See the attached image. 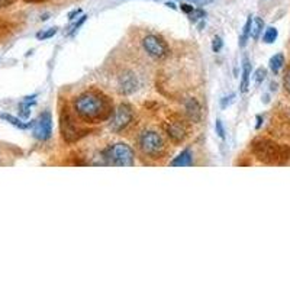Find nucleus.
<instances>
[{
  "mask_svg": "<svg viewBox=\"0 0 290 290\" xmlns=\"http://www.w3.org/2000/svg\"><path fill=\"white\" fill-rule=\"evenodd\" d=\"M74 112L76 115L89 123H99L109 119L114 112L112 102L102 92L89 90L81 93L74 102Z\"/></svg>",
  "mask_w": 290,
  "mask_h": 290,
  "instance_id": "f257e3e1",
  "label": "nucleus"
},
{
  "mask_svg": "<svg viewBox=\"0 0 290 290\" xmlns=\"http://www.w3.org/2000/svg\"><path fill=\"white\" fill-rule=\"evenodd\" d=\"M103 158L109 166H115V167H132L135 163L134 150L125 142L109 145L103 151Z\"/></svg>",
  "mask_w": 290,
  "mask_h": 290,
  "instance_id": "f03ea898",
  "label": "nucleus"
},
{
  "mask_svg": "<svg viewBox=\"0 0 290 290\" xmlns=\"http://www.w3.org/2000/svg\"><path fill=\"white\" fill-rule=\"evenodd\" d=\"M254 151L258 155L260 160H264L267 163H279L285 158H289L290 155V151L288 148L280 147L277 144H273L266 139L254 142Z\"/></svg>",
  "mask_w": 290,
  "mask_h": 290,
  "instance_id": "7ed1b4c3",
  "label": "nucleus"
},
{
  "mask_svg": "<svg viewBox=\"0 0 290 290\" xmlns=\"http://www.w3.org/2000/svg\"><path fill=\"white\" fill-rule=\"evenodd\" d=\"M139 148L145 155L151 158H158L166 151V142L163 136L155 131H145L139 136Z\"/></svg>",
  "mask_w": 290,
  "mask_h": 290,
  "instance_id": "20e7f679",
  "label": "nucleus"
},
{
  "mask_svg": "<svg viewBox=\"0 0 290 290\" xmlns=\"http://www.w3.org/2000/svg\"><path fill=\"white\" fill-rule=\"evenodd\" d=\"M142 47L150 57L157 58V59H161L169 56V45L166 44L164 39L157 35H147L142 39Z\"/></svg>",
  "mask_w": 290,
  "mask_h": 290,
  "instance_id": "39448f33",
  "label": "nucleus"
},
{
  "mask_svg": "<svg viewBox=\"0 0 290 290\" xmlns=\"http://www.w3.org/2000/svg\"><path fill=\"white\" fill-rule=\"evenodd\" d=\"M32 132L38 141H48L53 135V116L50 112L41 114L32 123Z\"/></svg>",
  "mask_w": 290,
  "mask_h": 290,
  "instance_id": "423d86ee",
  "label": "nucleus"
},
{
  "mask_svg": "<svg viewBox=\"0 0 290 290\" xmlns=\"http://www.w3.org/2000/svg\"><path fill=\"white\" fill-rule=\"evenodd\" d=\"M131 120H132V109H131V106L119 105L117 109L114 112L112 119H111V129L115 134H119L131 123Z\"/></svg>",
  "mask_w": 290,
  "mask_h": 290,
  "instance_id": "0eeeda50",
  "label": "nucleus"
},
{
  "mask_svg": "<svg viewBox=\"0 0 290 290\" xmlns=\"http://www.w3.org/2000/svg\"><path fill=\"white\" fill-rule=\"evenodd\" d=\"M136 78L134 74L128 73V74H122L119 77V83H117V90L122 93V95H131L136 90Z\"/></svg>",
  "mask_w": 290,
  "mask_h": 290,
  "instance_id": "6e6552de",
  "label": "nucleus"
},
{
  "mask_svg": "<svg viewBox=\"0 0 290 290\" xmlns=\"http://www.w3.org/2000/svg\"><path fill=\"white\" fill-rule=\"evenodd\" d=\"M167 134H169V136L173 139L174 142H181L187 135V131H186L184 125L180 120H174V122H169Z\"/></svg>",
  "mask_w": 290,
  "mask_h": 290,
  "instance_id": "1a4fd4ad",
  "label": "nucleus"
},
{
  "mask_svg": "<svg viewBox=\"0 0 290 290\" xmlns=\"http://www.w3.org/2000/svg\"><path fill=\"white\" fill-rule=\"evenodd\" d=\"M184 108H186V114L189 115V117L193 122H199L202 119V108H200V105L196 99H189L186 102Z\"/></svg>",
  "mask_w": 290,
  "mask_h": 290,
  "instance_id": "9d476101",
  "label": "nucleus"
},
{
  "mask_svg": "<svg viewBox=\"0 0 290 290\" xmlns=\"http://www.w3.org/2000/svg\"><path fill=\"white\" fill-rule=\"evenodd\" d=\"M250 77H251V64L247 58H244L242 61V77H241V84H239V90L241 93H247L250 89Z\"/></svg>",
  "mask_w": 290,
  "mask_h": 290,
  "instance_id": "9b49d317",
  "label": "nucleus"
},
{
  "mask_svg": "<svg viewBox=\"0 0 290 290\" xmlns=\"http://www.w3.org/2000/svg\"><path fill=\"white\" fill-rule=\"evenodd\" d=\"M192 158H193L192 151L189 148H186L174 158L173 161L170 163V166L172 167H189V166H192Z\"/></svg>",
  "mask_w": 290,
  "mask_h": 290,
  "instance_id": "f8f14e48",
  "label": "nucleus"
},
{
  "mask_svg": "<svg viewBox=\"0 0 290 290\" xmlns=\"http://www.w3.org/2000/svg\"><path fill=\"white\" fill-rule=\"evenodd\" d=\"M37 96H31V97H25L23 102L19 105V115L23 117V119H28L29 115H31V106L35 105V99Z\"/></svg>",
  "mask_w": 290,
  "mask_h": 290,
  "instance_id": "ddd939ff",
  "label": "nucleus"
},
{
  "mask_svg": "<svg viewBox=\"0 0 290 290\" xmlns=\"http://www.w3.org/2000/svg\"><path fill=\"white\" fill-rule=\"evenodd\" d=\"M0 119H3V120L9 122L10 125H13V126H16V128H19V129H28L29 126H32V123L22 122L20 119L15 117V116L9 115V114H1V115H0Z\"/></svg>",
  "mask_w": 290,
  "mask_h": 290,
  "instance_id": "4468645a",
  "label": "nucleus"
},
{
  "mask_svg": "<svg viewBox=\"0 0 290 290\" xmlns=\"http://www.w3.org/2000/svg\"><path fill=\"white\" fill-rule=\"evenodd\" d=\"M269 65H270V70L274 73V74H277L282 68H283V65H285V56L283 54H276V56H273L270 58V61H269Z\"/></svg>",
  "mask_w": 290,
  "mask_h": 290,
  "instance_id": "2eb2a0df",
  "label": "nucleus"
},
{
  "mask_svg": "<svg viewBox=\"0 0 290 290\" xmlns=\"http://www.w3.org/2000/svg\"><path fill=\"white\" fill-rule=\"evenodd\" d=\"M263 28H264V22L261 18H254L251 22V31H250V37L252 39H258V37L261 35L263 32Z\"/></svg>",
  "mask_w": 290,
  "mask_h": 290,
  "instance_id": "dca6fc26",
  "label": "nucleus"
},
{
  "mask_svg": "<svg viewBox=\"0 0 290 290\" xmlns=\"http://www.w3.org/2000/svg\"><path fill=\"white\" fill-rule=\"evenodd\" d=\"M251 22L252 16H248V19L244 25V29H242V34H241V38H239V47L244 48L247 45V41L250 38V31H251Z\"/></svg>",
  "mask_w": 290,
  "mask_h": 290,
  "instance_id": "f3484780",
  "label": "nucleus"
},
{
  "mask_svg": "<svg viewBox=\"0 0 290 290\" xmlns=\"http://www.w3.org/2000/svg\"><path fill=\"white\" fill-rule=\"evenodd\" d=\"M277 37H279L277 29H276V28H273V26H269V28L266 29L264 35H263V41H264L266 44H273V42L277 39Z\"/></svg>",
  "mask_w": 290,
  "mask_h": 290,
  "instance_id": "a211bd4d",
  "label": "nucleus"
},
{
  "mask_svg": "<svg viewBox=\"0 0 290 290\" xmlns=\"http://www.w3.org/2000/svg\"><path fill=\"white\" fill-rule=\"evenodd\" d=\"M266 76H267L266 68H263V67L257 68V70H255V73H254V81H255V84H261V83L264 81Z\"/></svg>",
  "mask_w": 290,
  "mask_h": 290,
  "instance_id": "6ab92c4d",
  "label": "nucleus"
},
{
  "mask_svg": "<svg viewBox=\"0 0 290 290\" xmlns=\"http://www.w3.org/2000/svg\"><path fill=\"white\" fill-rule=\"evenodd\" d=\"M57 28H50L48 31H44V32H38L37 34V38L41 39V41H44V39H48V38H53L56 34H57Z\"/></svg>",
  "mask_w": 290,
  "mask_h": 290,
  "instance_id": "aec40b11",
  "label": "nucleus"
},
{
  "mask_svg": "<svg viewBox=\"0 0 290 290\" xmlns=\"http://www.w3.org/2000/svg\"><path fill=\"white\" fill-rule=\"evenodd\" d=\"M205 15H206V13H205L203 9H196V7H194L193 10L189 13V18H190L192 22H197V20H200L202 18H205Z\"/></svg>",
  "mask_w": 290,
  "mask_h": 290,
  "instance_id": "412c9836",
  "label": "nucleus"
},
{
  "mask_svg": "<svg viewBox=\"0 0 290 290\" xmlns=\"http://www.w3.org/2000/svg\"><path fill=\"white\" fill-rule=\"evenodd\" d=\"M224 47V41L221 37H215L212 41V51L213 53H219Z\"/></svg>",
  "mask_w": 290,
  "mask_h": 290,
  "instance_id": "4be33fe9",
  "label": "nucleus"
},
{
  "mask_svg": "<svg viewBox=\"0 0 290 290\" xmlns=\"http://www.w3.org/2000/svg\"><path fill=\"white\" fill-rule=\"evenodd\" d=\"M215 129H216V134L221 136V138H225V129H224V125H222L221 120H216Z\"/></svg>",
  "mask_w": 290,
  "mask_h": 290,
  "instance_id": "5701e85b",
  "label": "nucleus"
},
{
  "mask_svg": "<svg viewBox=\"0 0 290 290\" xmlns=\"http://www.w3.org/2000/svg\"><path fill=\"white\" fill-rule=\"evenodd\" d=\"M180 9H181V12H184V13H187V15H189V13L193 10L194 7L190 4V3H181V4H180Z\"/></svg>",
  "mask_w": 290,
  "mask_h": 290,
  "instance_id": "b1692460",
  "label": "nucleus"
},
{
  "mask_svg": "<svg viewBox=\"0 0 290 290\" xmlns=\"http://www.w3.org/2000/svg\"><path fill=\"white\" fill-rule=\"evenodd\" d=\"M86 18H87V16H86V15H83V16L80 18V20H78V22H76V25L73 26V31H71V34H74V32L77 31L78 28H80V26H81V25H83V23L86 22Z\"/></svg>",
  "mask_w": 290,
  "mask_h": 290,
  "instance_id": "393cba45",
  "label": "nucleus"
},
{
  "mask_svg": "<svg viewBox=\"0 0 290 290\" xmlns=\"http://www.w3.org/2000/svg\"><path fill=\"white\" fill-rule=\"evenodd\" d=\"M285 87H286V90L290 93V70L286 73V76H285Z\"/></svg>",
  "mask_w": 290,
  "mask_h": 290,
  "instance_id": "a878e982",
  "label": "nucleus"
},
{
  "mask_svg": "<svg viewBox=\"0 0 290 290\" xmlns=\"http://www.w3.org/2000/svg\"><path fill=\"white\" fill-rule=\"evenodd\" d=\"M184 1L194 3V4H208V3H211L212 0H184Z\"/></svg>",
  "mask_w": 290,
  "mask_h": 290,
  "instance_id": "bb28decb",
  "label": "nucleus"
},
{
  "mask_svg": "<svg viewBox=\"0 0 290 290\" xmlns=\"http://www.w3.org/2000/svg\"><path fill=\"white\" fill-rule=\"evenodd\" d=\"M80 12H81L80 9H76V10H73V12H70V13H68V19H70V20L76 19V16H77V15H78V13H80Z\"/></svg>",
  "mask_w": 290,
  "mask_h": 290,
  "instance_id": "cd10ccee",
  "label": "nucleus"
},
{
  "mask_svg": "<svg viewBox=\"0 0 290 290\" xmlns=\"http://www.w3.org/2000/svg\"><path fill=\"white\" fill-rule=\"evenodd\" d=\"M15 0H0V7H6L9 4H12Z\"/></svg>",
  "mask_w": 290,
  "mask_h": 290,
  "instance_id": "c85d7f7f",
  "label": "nucleus"
},
{
  "mask_svg": "<svg viewBox=\"0 0 290 290\" xmlns=\"http://www.w3.org/2000/svg\"><path fill=\"white\" fill-rule=\"evenodd\" d=\"M257 120H258V123H257V129L261 126V120H263V117L261 116H257Z\"/></svg>",
  "mask_w": 290,
  "mask_h": 290,
  "instance_id": "c756f323",
  "label": "nucleus"
}]
</instances>
